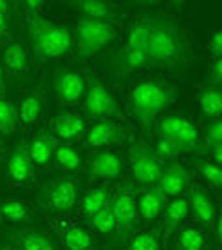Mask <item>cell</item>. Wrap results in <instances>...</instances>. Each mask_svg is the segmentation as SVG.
<instances>
[{
	"label": "cell",
	"instance_id": "cell-18",
	"mask_svg": "<svg viewBox=\"0 0 222 250\" xmlns=\"http://www.w3.org/2000/svg\"><path fill=\"white\" fill-rule=\"evenodd\" d=\"M188 205L191 207L193 216H195V219L201 225L208 227V229L213 225V221L217 218V208L213 205V201H211L210 194L206 192L201 185H197V183H193L190 188V201H188Z\"/></svg>",
	"mask_w": 222,
	"mask_h": 250
},
{
	"label": "cell",
	"instance_id": "cell-39",
	"mask_svg": "<svg viewBox=\"0 0 222 250\" xmlns=\"http://www.w3.org/2000/svg\"><path fill=\"white\" fill-rule=\"evenodd\" d=\"M7 33V17L0 13V38H4Z\"/></svg>",
	"mask_w": 222,
	"mask_h": 250
},
{
	"label": "cell",
	"instance_id": "cell-11",
	"mask_svg": "<svg viewBox=\"0 0 222 250\" xmlns=\"http://www.w3.org/2000/svg\"><path fill=\"white\" fill-rule=\"evenodd\" d=\"M53 91L62 104H78L85 94V76L71 67L58 69L53 76Z\"/></svg>",
	"mask_w": 222,
	"mask_h": 250
},
{
	"label": "cell",
	"instance_id": "cell-38",
	"mask_svg": "<svg viewBox=\"0 0 222 250\" xmlns=\"http://www.w3.org/2000/svg\"><path fill=\"white\" fill-rule=\"evenodd\" d=\"M222 83V60L217 58L211 63V71H210V85H215V87H221Z\"/></svg>",
	"mask_w": 222,
	"mask_h": 250
},
{
	"label": "cell",
	"instance_id": "cell-4",
	"mask_svg": "<svg viewBox=\"0 0 222 250\" xmlns=\"http://www.w3.org/2000/svg\"><path fill=\"white\" fill-rule=\"evenodd\" d=\"M157 138L170 144L175 154H206V145L193 122L181 114H170L157 122Z\"/></svg>",
	"mask_w": 222,
	"mask_h": 250
},
{
	"label": "cell",
	"instance_id": "cell-41",
	"mask_svg": "<svg viewBox=\"0 0 222 250\" xmlns=\"http://www.w3.org/2000/svg\"><path fill=\"white\" fill-rule=\"evenodd\" d=\"M6 89V82H4V75H2V69H0V93H4Z\"/></svg>",
	"mask_w": 222,
	"mask_h": 250
},
{
	"label": "cell",
	"instance_id": "cell-7",
	"mask_svg": "<svg viewBox=\"0 0 222 250\" xmlns=\"http://www.w3.org/2000/svg\"><path fill=\"white\" fill-rule=\"evenodd\" d=\"M78 198H80L78 183L69 176H62V178H55L53 182L45 185V188L40 192L38 203L47 212L65 214L76 207Z\"/></svg>",
	"mask_w": 222,
	"mask_h": 250
},
{
	"label": "cell",
	"instance_id": "cell-42",
	"mask_svg": "<svg viewBox=\"0 0 222 250\" xmlns=\"http://www.w3.org/2000/svg\"><path fill=\"white\" fill-rule=\"evenodd\" d=\"M0 250H17L13 245H6V243H2L0 245Z\"/></svg>",
	"mask_w": 222,
	"mask_h": 250
},
{
	"label": "cell",
	"instance_id": "cell-2",
	"mask_svg": "<svg viewBox=\"0 0 222 250\" xmlns=\"http://www.w3.org/2000/svg\"><path fill=\"white\" fill-rule=\"evenodd\" d=\"M25 33L33 57L38 62L65 57L73 45V37L67 25L47 20L42 13L25 15Z\"/></svg>",
	"mask_w": 222,
	"mask_h": 250
},
{
	"label": "cell",
	"instance_id": "cell-1",
	"mask_svg": "<svg viewBox=\"0 0 222 250\" xmlns=\"http://www.w3.org/2000/svg\"><path fill=\"white\" fill-rule=\"evenodd\" d=\"M147 65L181 73L190 65V47L181 25L168 15L150 17Z\"/></svg>",
	"mask_w": 222,
	"mask_h": 250
},
{
	"label": "cell",
	"instance_id": "cell-3",
	"mask_svg": "<svg viewBox=\"0 0 222 250\" xmlns=\"http://www.w3.org/2000/svg\"><path fill=\"white\" fill-rule=\"evenodd\" d=\"M175 96V89L159 80V78H145L139 80L130 91V109L132 114L145 131L152 129V124Z\"/></svg>",
	"mask_w": 222,
	"mask_h": 250
},
{
	"label": "cell",
	"instance_id": "cell-16",
	"mask_svg": "<svg viewBox=\"0 0 222 250\" xmlns=\"http://www.w3.org/2000/svg\"><path fill=\"white\" fill-rule=\"evenodd\" d=\"M191 174L183 163L173 162L170 163L166 169H163L159 180H157V187L165 192V196H173V198H181V194L190 187Z\"/></svg>",
	"mask_w": 222,
	"mask_h": 250
},
{
	"label": "cell",
	"instance_id": "cell-19",
	"mask_svg": "<svg viewBox=\"0 0 222 250\" xmlns=\"http://www.w3.org/2000/svg\"><path fill=\"white\" fill-rule=\"evenodd\" d=\"M73 6L85 19L99 20V22H107V24L112 25L121 22V17H119L116 6L109 4V2H103V0H80V2H74Z\"/></svg>",
	"mask_w": 222,
	"mask_h": 250
},
{
	"label": "cell",
	"instance_id": "cell-37",
	"mask_svg": "<svg viewBox=\"0 0 222 250\" xmlns=\"http://www.w3.org/2000/svg\"><path fill=\"white\" fill-rule=\"evenodd\" d=\"M208 47H210L211 55H213V60L221 58V55H222V31H221V29H215V31L211 33V38H210V44H208Z\"/></svg>",
	"mask_w": 222,
	"mask_h": 250
},
{
	"label": "cell",
	"instance_id": "cell-10",
	"mask_svg": "<svg viewBox=\"0 0 222 250\" xmlns=\"http://www.w3.org/2000/svg\"><path fill=\"white\" fill-rule=\"evenodd\" d=\"M111 208L116 219V229L123 232L125 236H129L136 230L137 227V208H136V198L129 185L117 188L116 194H112Z\"/></svg>",
	"mask_w": 222,
	"mask_h": 250
},
{
	"label": "cell",
	"instance_id": "cell-8",
	"mask_svg": "<svg viewBox=\"0 0 222 250\" xmlns=\"http://www.w3.org/2000/svg\"><path fill=\"white\" fill-rule=\"evenodd\" d=\"M150 33V17H141L130 25L129 38L121 55V69L127 73L147 67V40Z\"/></svg>",
	"mask_w": 222,
	"mask_h": 250
},
{
	"label": "cell",
	"instance_id": "cell-9",
	"mask_svg": "<svg viewBox=\"0 0 222 250\" xmlns=\"http://www.w3.org/2000/svg\"><path fill=\"white\" fill-rule=\"evenodd\" d=\"M129 165L134 180L143 185H155L163 172V162L145 142H134L129 147Z\"/></svg>",
	"mask_w": 222,
	"mask_h": 250
},
{
	"label": "cell",
	"instance_id": "cell-21",
	"mask_svg": "<svg viewBox=\"0 0 222 250\" xmlns=\"http://www.w3.org/2000/svg\"><path fill=\"white\" fill-rule=\"evenodd\" d=\"M165 205H166V196L157 185H154L139 196V200L136 203L137 216H141L145 221H152L163 212Z\"/></svg>",
	"mask_w": 222,
	"mask_h": 250
},
{
	"label": "cell",
	"instance_id": "cell-26",
	"mask_svg": "<svg viewBox=\"0 0 222 250\" xmlns=\"http://www.w3.org/2000/svg\"><path fill=\"white\" fill-rule=\"evenodd\" d=\"M2 58H4L6 67L11 71L13 75L20 76V75H25V73H27L29 58H27V53H25L24 45L20 44V42H9V44L4 47Z\"/></svg>",
	"mask_w": 222,
	"mask_h": 250
},
{
	"label": "cell",
	"instance_id": "cell-15",
	"mask_svg": "<svg viewBox=\"0 0 222 250\" xmlns=\"http://www.w3.org/2000/svg\"><path fill=\"white\" fill-rule=\"evenodd\" d=\"M7 176L13 185L25 187L35 180V163L29 156V149L24 140L20 142L7 160Z\"/></svg>",
	"mask_w": 222,
	"mask_h": 250
},
{
	"label": "cell",
	"instance_id": "cell-25",
	"mask_svg": "<svg viewBox=\"0 0 222 250\" xmlns=\"http://www.w3.org/2000/svg\"><path fill=\"white\" fill-rule=\"evenodd\" d=\"M188 210H190V205L185 198H173L168 203L166 210H165V223H163L165 225V238L172 236L175 230H179V225L186 219Z\"/></svg>",
	"mask_w": 222,
	"mask_h": 250
},
{
	"label": "cell",
	"instance_id": "cell-14",
	"mask_svg": "<svg viewBox=\"0 0 222 250\" xmlns=\"http://www.w3.org/2000/svg\"><path fill=\"white\" fill-rule=\"evenodd\" d=\"M6 238L17 250H60L47 232L35 227H20L7 230Z\"/></svg>",
	"mask_w": 222,
	"mask_h": 250
},
{
	"label": "cell",
	"instance_id": "cell-31",
	"mask_svg": "<svg viewBox=\"0 0 222 250\" xmlns=\"http://www.w3.org/2000/svg\"><path fill=\"white\" fill-rule=\"evenodd\" d=\"M123 250H161V230L155 227L150 230L139 232L130 239V243Z\"/></svg>",
	"mask_w": 222,
	"mask_h": 250
},
{
	"label": "cell",
	"instance_id": "cell-44",
	"mask_svg": "<svg viewBox=\"0 0 222 250\" xmlns=\"http://www.w3.org/2000/svg\"><path fill=\"white\" fill-rule=\"evenodd\" d=\"M0 152H2V142H0Z\"/></svg>",
	"mask_w": 222,
	"mask_h": 250
},
{
	"label": "cell",
	"instance_id": "cell-20",
	"mask_svg": "<svg viewBox=\"0 0 222 250\" xmlns=\"http://www.w3.org/2000/svg\"><path fill=\"white\" fill-rule=\"evenodd\" d=\"M55 147H56V140L45 129L38 131L33 136L31 144L27 145L29 156H31L33 163L38 165V167H47L49 165L51 160H53V154H55Z\"/></svg>",
	"mask_w": 222,
	"mask_h": 250
},
{
	"label": "cell",
	"instance_id": "cell-36",
	"mask_svg": "<svg viewBox=\"0 0 222 250\" xmlns=\"http://www.w3.org/2000/svg\"><path fill=\"white\" fill-rule=\"evenodd\" d=\"M154 152L161 162H166V160H170L172 156H175V152H173V149L170 147V144L165 142L163 138H157V144H155V147H154Z\"/></svg>",
	"mask_w": 222,
	"mask_h": 250
},
{
	"label": "cell",
	"instance_id": "cell-17",
	"mask_svg": "<svg viewBox=\"0 0 222 250\" xmlns=\"http://www.w3.org/2000/svg\"><path fill=\"white\" fill-rule=\"evenodd\" d=\"M58 238L65 250H98L91 232L69 221H58Z\"/></svg>",
	"mask_w": 222,
	"mask_h": 250
},
{
	"label": "cell",
	"instance_id": "cell-13",
	"mask_svg": "<svg viewBox=\"0 0 222 250\" xmlns=\"http://www.w3.org/2000/svg\"><path fill=\"white\" fill-rule=\"evenodd\" d=\"M129 134V129L114 120H99L92 124L85 132L87 147H107V145L121 144Z\"/></svg>",
	"mask_w": 222,
	"mask_h": 250
},
{
	"label": "cell",
	"instance_id": "cell-43",
	"mask_svg": "<svg viewBox=\"0 0 222 250\" xmlns=\"http://www.w3.org/2000/svg\"><path fill=\"white\" fill-rule=\"evenodd\" d=\"M0 221H2V208H0Z\"/></svg>",
	"mask_w": 222,
	"mask_h": 250
},
{
	"label": "cell",
	"instance_id": "cell-30",
	"mask_svg": "<svg viewBox=\"0 0 222 250\" xmlns=\"http://www.w3.org/2000/svg\"><path fill=\"white\" fill-rule=\"evenodd\" d=\"M18 124V111L6 96H0V134L9 136L15 132Z\"/></svg>",
	"mask_w": 222,
	"mask_h": 250
},
{
	"label": "cell",
	"instance_id": "cell-5",
	"mask_svg": "<svg viewBox=\"0 0 222 250\" xmlns=\"http://www.w3.org/2000/svg\"><path fill=\"white\" fill-rule=\"evenodd\" d=\"M76 35V49L80 58H91L98 55L99 51L114 42L117 38V29L112 24L99 22V20L80 17L74 27Z\"/></svg>",
	"mask_w": 222,
	"mask_h": 250
},
{
	"label": "cell",
	"instance_id": "cell-12",
	"mask_svg": "<svg viewBox=\"0 0 222 250\" xmlns=\"http://www.w3.org/2000/svg\"><path fill=\"white\" fill-rule=\"evenodd\" d=\"M125 165L119 154L112 150H99L89 158L87 163V178L94 180H116L123 176Z\"/></svg>",
	"mask_w": 222,
	"mask_h": 250
},
{
	"label": "cell",
	"instance_id": "cell-22",
	"mask_svg": "<svg viewBox=\"0 0 222 250\" xmlns=\"http://www.w3.org/2000/svg\"><path fill=\"white\" fill-rule=\"evenodd\" d=\"M53 127H55L56 136H60L65 142H71V140H78L85 132V120L78 114L62 111L56 114Z\"/></svg>",
	"mask_w": 222,
	"mask_h": 250
},
{
	"label": "cell",
	"instance_id": "cell-24",
	"mask_svg": "<svg viewBox=\"0 0 222 250\" xmlns=\"http://www.w3.org/2000/svg\"><path fill=\"white\" fill-rule=\"evenodd\" d=\"M199 105H201V111L206 118L210 120H219L222 113V96H221V87H215V85H204V87L199 89Z\"/></svg>",
	"mask_w": 222,
	"mask_h": 250
},
{
	"label": "cell",
	"instance_id": "cell-6",
	"mask_svg": "<svg viewBox=\"0 0 222 250\" xmlns=\"http://www.w3.org/2000/svg\"><path fill=\"white\" fill-rule=\"evenodd\" d=\"M83 113L91 120H123V111L119 109L116 98L112 96L103 82L92 73L85 76V94H83Z\"/></svg>",
	"mask_w": 222,
	"mask_h": 250
},
{
	"label": "cell",
	"instance_id": "cell-23",
	"mask_svg": "<svg viewBox=\"0 0 222 250\" xmlns=\"http://www.w3.org/2000/svg\"><path fill=\"white\" fill-rule=\"evenodd\" d=\"M112 200V187L111 185H99L96 188L87 190L81 196L80 207L81 212L85 214L87 218H92L94 214L99 212L105 205H109Z\"/></svg>",
	"mask_w": 222,
	"mask_h": 250
},
{
	"label": "cell",
	"instance_id": "cell-40",
	"mask_svg": "<svg viewBox=\"0 0 222 250\" xmlns=\"http://www.w3.org/2000/svg\"><path fill=\"white\" fill-rule=\"evenodd\" d=\"M9 11H11V4H9V2H4V0H0V13L7 17Z\"/></svg>",
	"mask_w": 222,
	"mask_h": 250
},
{
	"label": "cell",
	"instance_id": "cell-33",
	"mask_svg": "<svg viewBox=\"0 0 222 250\" xmlns=\"http://www.w3.org/2000/svg\"><path fill=\"white\" fill-rule=\"evenodd\" d=\"M2 216H6L11 223H24L29 219V205L25 203V201H20V200H7L4 201L2 205Z\"/></svg>",
	"mask_w": 222,
	"mask_h": 250
},
{
	"label": "cell",
	"instance_id": "cell-29",
	"mask_svg": "<svg viewBox=\"0 0 222 250\" xmlns=\"http://www.w3.org/2000/svg\"><path fill=\"white\" fill-rule=\"evenodd\" d=\"M206 147H211L215 165H221L222 162V124L221 120H211L204 129V142Z\"/></svg>",
	"mask_w": 222,
	"mask_h": 250
},
{
	"label": "cell",
	"instance_id": "cell-35",
	"mask_svg": "<svg viewBox=\"0 0 222 250\" xmlns=\"http://www.w3.org/2000/svg\"><path fill=\"white\" fill-rule=\"evenodd\" d=\"M193 165H195V169L201 172V174L208 180L210 185L217 188V190H221L222 187V170L219 165L215 163H210V162H204V160H193Z\"/></svg>",
	"mask_w": 222,
	"mask_h": 250
},
{
	"label": "cell",
	"instance_id": "cell-28",
	"mask_svg": "<svg viewBox=\"0 0 222 250\" xmlns=\"http://www.w3.org/2000/svg\"><path fill=\"white\" fill-rule=\"evenodd\" d=\"M42 113V94L38 91H33L31 94H27L18 109V118L24 125L35 124Z\"/></svg>",
	"mask_w": 222,
	"mask_h": 250
},
{
	"label": "cell",
	"instance_id": "cell-27",
	"mask_svg": "<svg viewBox=\"0 0 222 250\" xmlns=\"http://www.w3.org/2000/svg\"><path fill=\"white\" fill-rule=\"evenodd\" d=\"M173 250H206V236L195 227H185L177 232Z\"/></svg>",
	"mask_w": 222,
	"mask_h": 250
},
{
	"label": "cell",
	"instance_id": "cell-34",
	"mask_svg": "<svg viewBox=\"0 0 222 250\" xmlns=\"http://www.w3.org/2000/svg\"><path fill=\"white\" fill-rule=\"evenodd\" d=\"M91 219V223L99 234H103V236H109V234H114L117 230L116 229V219H114V214H112V208H111V203L105 205L99 212H96Z\"/></svg>",
	"mask_w": 222,
	"mask_h": 250
},
{
	"label": "cell",
	"instance_id": "cell-32",
	"mask_svg": "<svg viewBox=\"0 0 222 250\" xmlns=\"http://www.w3.org/2000/svg\"><path fill=\"white\" fill-rule=\"evenodd\" d=\"M55 156L56 162L60 163V167L69 170V172H74V170H78L81 167V156L78 154V150H74L71 145L56 144Z\"/></svg>",
	"mask_w": 222,
	"mask_h": 250
}]
</instances>
